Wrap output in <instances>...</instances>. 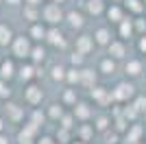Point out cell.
Here are the masks:
<instances>
[{
  "instance_id": "6da1fadb",
  "label": "cell",
  "mask_w": 146,
  "mask_h": 144,
  "mask_svg": "<svg viewBox=\"0 0 146 144\" xmlns=\"http://www.w3.org/2000/svg\"><path fill=\"white\" fill-rule=\"evenodd\" d=\"M137 94H140V92H137V87H135V83L131 79H122V81H118V83L111 87L113 105H127V103H131Z\"/></svg>"
},
{
  "instance_id": "7a4b0ae2",
  "label": "cell",
  "mask_w": 146,
  "mask_h": 144,
  "mask_svg": "<svg viewBox=\"0 0 146 144\" xmlns=\"http://www.w3.org/2000/svg\"><path fill=\"white\" fill-rule=\"evenodd\" d=\"M44 101H46V90L39 81L22 85V103L26 107H42Z\"/></svg>"
},
{
  "instance_id": "3957f363",
  "label": "cell",
  "mask_w": 146,
  "mask_h": 144,
  "mask_svg": "<svg viewBox=\"0 0 146 144\" xmlns=\"http://www.w3.org/2000/svg\"><path fill=\"white\" fill-rule=\"evenodd\" d=\"M63 20H66V9H63V5L50 2V0H46L42 5V22L46 24V26H61Z\"/></svg>"
},
{
  "instance_id": "277c9868",
  "label": "cell",
  "mask_w": 146,
  "mask_h": 144,
  "mask_svg": "<svg viewBox=\"0 0 146 144\" xmlns=\"http://www.w3.org/2000/svg\"><path fill=\"white\" fill-rule=\"evenodd\" d=\"M31 50H33V42L26 33H18L13 37L11 46H9V57H13L15 61H26L31 57Z\"/></svg>"
},
{
  "instance_id": "5b68a950",
  "label": "cell",
  "mask_w": 146,
  "mask_h": 144,
  "mask_svg": "<svg viewBox=\"0 0 146 144\" xmlns=\"http://www.w3.org/2000/svg\"><path fill=\"white\" fill-rule=\"evenodd\" d=\"M2 114H5L7 122L9 125H24V120H26V114H29V109L24 107V103H18V101H7L5 103V107H2Z\"/></svg>"
},
{
  "instance_id": "8992f818",
  "label": "cell",
  "mask_w": 146,
  "mask_h": 144,
  "mask_svg": "<svg viewBox=\"0 0 146 144\" xmlns=\"http://www.w3.org/2000/svg\"><path fill=\"white\" fill-rule=\"evenodd\" d=\"M87 20H90V18L85 15V11H83V9L70 7V9H66V20H63V24H66L72 33H81V31H85Z\"/></svg>"
},
{
  "instance_id": "52a82bcc",
  "label": "cell",
  "mask_w": 146,
  "mask_h": 144,
  "mask_svg": "<svg viewBox=\"0 0 146 144\" xmlns=\"http://www.w3.org/2000/svg\"><path fill=\"white\" fill-rule=\"evenodd\" d=\"M46 46L52 48V50H66L68 46H70V37H68V33L63 29H59V26H48V35H46Z\"/></svg>"
},
{
  "instance_id": "ba28073f",
  "label": "cell",
  "mask_w": 146,
  "mask_h": 144,
  "mask_svg": "<svg viewBox=\"0 0 146 144\" xmlns=\"http://www.w3.org/2000/svg\"><path fill=\"white\" fill-rule=\"evenodd\" d=\"M42 74H44V70H42L39 66H35V63H31L29 59L18 63V81H20L22 85L33 83V81H39V77H42Z\"/></svg>"
},
{
  "instance_id": "9c48e42d",
  "label": "cell",
  "mask_w": 146,
  "mask_h": 144,
  "mask_svg": "<svg viewBox=\"0 0 146 144\" xmlns=\"http://www.w3.org/2000/svg\"><path fill=\"white\" fill-rule=\"evenodd\" d=\"M72 50L74 53H81L83 57H90V55L96 50V44H94L92 33H85V31L76 33V35L72 37Z\"/></svg>"
},
{
  "instance_id": "30bf717a",
  "label": "cell",
  "mask_w": 146,
  "mask_h": 144,
  "mask_svg": "<svg viewBox=\"0 0 146 144\" xmlns=\"http://www.w3.org/2000/svg\"><path fill=\"white\" fill-rule=\"evenodd\" d=\"M70 111L74 114L76 122H92V118L96 116V105H94L90 98H81Z\"/></svg>"
},
{
  "instance_id": "8fae6325",
  "label": "cell",
  "mask_w": 146,
  "mask_h": 144,
  "mask_svg": "<svg viewBox=\"0 0 146 144\" xmlns=\"http://www.w3.org/2000/svg\"><path fill=\"white\" fill-rule=\"evenodd\" d=\"M92 37H94V44H96V48H107L113 39H116V31H113V26H109V24H98L96 29L92 31Z\"/></svg>"
},
{
  "instance_id": "7c38bea8",
  "label": "cell",
  "mask_w": 146,
  "mask_h": 144,
  "mask_svg": "<svg viewBox=\"0 0 146 144\" xmlns=\"http://www.w3.org/2000/svg\"><path fill=\"white\" fill-rule=\"evenodd\" d=\"M144 63H146V59H142V57H129L127 61H122L124 79H131V81H135V79L144 77Z\"/></svg>"
},
{
  "instance_id": "4fadbf2b",
  "label": "cell",
  "mask_w": 146,
  "mask_h": 144,
  "mask_svg": "<svg viewBox=\"0 0 146 144\" xmlns=\"http://www.w3.org/2000/svg\"><path fill=\"white\" fill-rule=\"evenodd\" d=\"M90 94V101L96 105V107H111L113 105V96H111V87H105V85H96L94 90L87 92Z\"/></svg>"
},
{
  "instance_id": "5bb4252c",
  "label": "cell",
  "mask_w": 146,
  "mask_h": 144,
  "mask_svg": "<svg viewBox=\"0 0 146 144\" xmlns=\"http://www.w3.org/2000/svg\"><path fill=\"white\" fill-rule=\"evenodd\" d=\"M105 50H107V57H111V59L118 61V63H120V61H127L129 57H131V55H129V42H124L120 37H116Z\"/></svg>"
},
{
  "instance_id": "9a60e30c",
  "label": "cell",
  "mask_w": 146,
  "mask_h": 144,
  "mask_svg": "<svg viewBox=\"0 0 146 144\" xmlns=\"http://www.w3.org/2000/svg\"><path fill=\"white\" fill-rule=\"evenodd\" d=\"M39 135H42V129H37V127L24 122V125H20L18 135H15V140H13V142H15V144H35Z\"/></svg>"
},
{
  "instance_id": "2e32d148",
  "label": "cell",
  "mask_w": 146,
  "mask_h": 144,
  "mask_svg": "<svg viewBox=\"0 0 146 144\" xmlns=\"http://www.w3.org/2000/svg\"><path fill=\"white\" fill-rule=\"evenodd\" d=\"M129 13L124 11V7H122V2H109L107 5V11H105V22L109 24V26H118V24L122 22V20L127 18Z\"/></svg>"
},
{
  "instance_id": "e0dca14e",
  "label": "cell",
  "mask_w": 146,
  "mask_h": 144,
  "mask_svg": "<svg viewBox=\"0 0 146 144\" xmlns=\"http://www.w3.org/2000/svg\"><path fill=\"white\" fill-rule=\"evenodd\" d=\"M98 70L96 68H87V66H83L81 68V81H79V87L81 90H85V92H90V90H94L98 85Z\"/></svg>"
},
{
  "instance_id": "ac0fdd59",
  "label": "cell",
  "mask_w": 146,
  "mask_h": 144,
  "mask_svg": "<svg viewBox=\"0 0 146 144\" xmlns=\"http://www.w3.org/2000/svg\"><path fill=\"white\" fill-rule=\"evenodd\" d=\"M18 63L20 61H15L13 57H5L2 63H0V79L13 83V81L18 79Z\"/></svg>"
},
{
  "instance_id": "d6986e66",
  "label": "cell",
  "mask_w": 146,
  "mask_h": 144,
  "mask_svg": "<svg viewBox=\"0 0 146 144\" xmlns=\"http://www.w3.org/2000/svg\"><path fill=\"white\" fill-rule=\"evenodd\" d=\"M107 5H109L107 0H85L81 9L85 11L87 18H103L107 11Z\"/></svg>"
},
{
  "instance_id": "ffe728a7",
  "label": "cell",
  "mask_w": 146,
  "mask_h": 144,
  "mask_svg": "<svg viewBox=\"0 0 146 144\" xmlns=\"http://www.w3.org/2000/svg\"><path fill=\"white\" fill-rule=\"evenodd\" d=\"M113 31H116V37H120V39H124V42H131V39H135L133 18H131V15H127V18H124L120 24H118V26H113Z\"/></svg>"
},
{
  "instance_id": "44dd1931",
  "label": "cell",
  "mask_w": 146,
  "mask_h": 144,
  "mask_svg": "<svg viewBox=\"0 0 146 144\" xmlns=\"http://www.w3.org/2000/svg\"><path fill=\"white\" fill-rule=\"evenodd\" d=\"M26 35L31 37L33 44H44L46 42V35H48V26L44 22H33L26 26Z\"/></svg>"
},
{
  "instance_id": "7402d4cb",
  "label": "cell",
  "mask_w": 146,
  "mask_h": 144,
  "mask_svg": "<svg viewBox=\"0 0 146 144\" xmlns=\"http://www.w3.org/2000/svg\"><path fill=\"white\" fill-rule=\"evenodd\" d=\"M144 135H146V125L133 122V125L127 129V133H124V142L127 144H142Z\"/></svg>"
},
{
  "instance_id": "603a6c76",
  "label": "cell",
  "mask_w": 146,
  "mask_h": 144,
  "mask_svg": "<svg viewBox=\"0 0 146 144\" xmlns=\"http://www.w3.org/2000/svg\"><path fill=\"white\" fill-rule=\"evenodd\" d=\"M48 57H50V48L46 46V44H33V50H31V57H29L31 63H35V66L42 68L44 63L48 61Z\"/></svg>"
},
{
  "instance_id": "cb8c5ba5",
  "label": "cell",
  "mask_w": 146,
  "mask_h": 144,
  "mask_svg": "<svg viewBox=\"0 0 146 144\" xmlns=\"http://www.w3.org/2000/svg\"><path fill=\"white\" fill-rule=\"evenodd\" d=\"M96 70H98V74H100V77H113V74L120 70V63L105 55V57H100V59H98Z\"/></svg>"
},
{
  "instance_id": "d4e9b609",
  "label": "cell",
  "mask_w": 146,
  "mask_h": 144,
  "mask_svg": "<svg viewBox=\"0 0 146 144\" xmlns=\"http://www.w3.org/2000/svg\"><path fill=\"white\" fill-rule=\"evenodd\" d=\"M79 101H81L79 87H70V85H66V87L61 90V94H59V103H61L66 109H72Z\"/></svg>"
},
{
  "instance_id": "484cf974",
  "label": "cell",
  "mask_w": 146,
  "mask_h": 144,
  "mask_svg": "<svg viewBox=\"0 0 146 144\" xmlns=\"http://www.w3.org/2000/svg\"><path fill=\"white\" fill-rule=\"evenodd\" d=\"M74 138L76 140H83V142H92L96 138V129L92 122H79L76 129H74Z\"/></svg>"
},
{
  "instance_id": "4316f807",
  "label": "cell",
  "mask_w": 146,
  "mask_h": 144,
  "mask_svg": "<svg viewBox=\"0 0 146 144\" xmlns=\"http://www.w3.org/2000/svg\"><path fill=\"white\" fill-rule=\"evenodd\" d=\"M44 111H46V118H48V122H55V125H57V122L61 120V116L66 114L68 109L63 107L59 101H52V103H48V105L44 107Z\"/></svg>"
},
{
  "instance_id": "83f0119b",
  "label": "cell",
  "mask_w": 146,
  "mask_h": 144,
  "mask_svg": "<svg viewBox=\"0 0 146 144\" xmlns=\"http://www.w3.org/2000/svg\"><path fill=\"white\" fill-rule=\"evenodd\" d=\"M66 72H68V63L66 61H55L52 66L48 68V79L55 81V83H66Z\"/></svg>"
},
{
  "instance_id": "f1b7e54d",
  "label": "cell",
  "mask_w": 146,
  "mask_h": 144,
  "mask_svg": "<svg viewBox=\"0 0 146 144\" xmlns=\"http://www.w3.org/2000/svg\"><path fill=\"white\" fill-rule=\"evenodd\" d=\"M92 125H94L96 133L100 135L103 131L111 129V114H109V111H96V116L92 118Z\"/></svg>"
},
{
  "instance_id": "f546056e",
  "label": "cell",
  "mask_w": 146,
  "mask_h": 144,
  "mask_svg": "<svg viewBox=\"0 0 146 144\" xmlns=\"http://www.w3.org/2000/svg\"><path fill=\"white\" fill-rule=\"evenodd\" d=\"M15 35H18V33H15V29H13L9 22H0V48H7V50H9V46H11Z\"/></svg>"
},
{
  "instance_id": "4dcf8cb0",
  "label": "cell",
  "mask_w": 146,
  "mask_h": 144,
  "mask_svg": "<svg viewBox=\"0 0 146 144\" xmlns=\"http://www.w3.org/2000/svg\"><path fill=\"white\" fill-rule=\"evenodd\" d=\"M122 7H124V11H127L129 15H131V18L144 15V11H146L144 0H122Z\"/></svg>"
},
{
  "instance_id": "1f68e13d",
  "label": "cell",
  "mask_w": 146,
  "mask_h": 144,
  "mask_svg": "<svg viewBox=\"0 0 146 144\" xmlns=\"http://www.w3.org/2000/svg\"><path fill=\"white\" fill-rule=\"evenodd\" d=\"M22 18L26 20V24H33V22H42V7H33V5H24L20 9Z\"/></svg>"
},
{
  "instance_id": "d6a6232c",
  "label": "cell",
  "mask_w": 146,
  "mask_h": 144,
  "mask_svg": "<svg viewBox=\"0 0 146 144\" xmlns=\"http://www.w3.org/2000/svg\"><path fill=\"white\" fill-rule=\"evenodd\" d=\"M55 140L59 144H70L74 140V131L72 129H66V127H59L57 125V129H55Z\"/></svg>"
},
{
  "instance_id": "836d02e7",
  "label": "cell",
  "mask_w": 146,
  "mask_h": 144,
  "mask_svg": "<svg viewBox=\"0 0 146 144\" xmlns=\"http://www.w3.org/2000/svg\"><path fill=\"white\" fill-rule=\"evenodd\" d=\"M13 98V85L9 83V81H2L0 79V101L7 103V101H11Z\"/></svg>"
},
{
  "instance_id": "e575fe53",
  "label": "cell",
  "mask_w": 146,
  "mask_h": 144,
  "mask_svg": "<svg viewBox=\"0 0 146 144\" xmlns=\"http://www.w3.org/2000/svg\"><path fill=\"white\" fill-rule=\"evenodd\" d=\"M85 61H87V57H83L81 53H74V50H72V53L68 55L66 63H68V66H72V68H83V66H85Z\"/></svg>"
},
{
  "instance_id": "d590c367",
  "label": "cell",
  "mask_w": 146,
  "mask_h": 144,
  "mask_svg": "<svg viewBox=\"0 0 146 144\" xmlns=\"http://www.w3.org/2000/svg\"><path fill=\"white\" fill-rule=\"evenodd\" d=\"M133 26H135V37L137 35H146V18L144 15L133 18Z\"/></svg>"
},
{
  "instance_id": "8d00e7d4",
  "label": "cell",
  "mask_w": 146,
  "mask_h": 144,
  "mask_svg": "<svg viewBox=\"0 0 146 144\" xmlns=\"http://www.w3.org/2000/svg\"><path fill=\"white\" fill-rule=\"evenodd\" d=\"M135 53L142 59H146V35H137L135 37Z\"/></svg>"
},
{
  "instance_id": "74e56055",
  "label": "cell",
  "mask_w": 146,
  "mask_h": 144,
  "mask_svg": "<svg viewBox=\"0 0 146 144\" xmlns=\"http://www.w3.org/2000/svg\"><path fill=\"white\" fill-rule=\"evenodd\" d=\"M131 105H133V107L140 111V116H142L146 111V94H137L133 101H131Z\"/></svg>"
},
{
  "instance_id": "f35d334b",
  "label": "cell",
  "mask_w": 146,
  "mask_h": 144,
  "mask_svg": "<svg viewBox=\"0 0 146 144\" xmlns=\"http://www.w3.org/2000/svg\"><path fill=\"white\" fill-rule=\"evenodd\" d=\"M2 7H9V9H22L24 7V0H5Z\"/></svg>"
},
{
  "instance_id": "ab89813d",
  "label": "cell",
  "mask_w": 146,
  "mask_h": 144,
  "mask_svg": "<svg viewBox=\"0 0 146 144\" xmlns=\"http://www.w3.org/2000/svg\"><path fill=\"white\" fill-rule=\"evenodd\" d=\"M7 125H9V122H7L5 114H2V111H0V133H7Z\"/></svg>"
},
{
  "instance_id": "60d3db41",
  "label": "cell",
  "mask_w": 146,
  "mask_h": 144,
  "mask_svg": "<svg viewBox=\"0 0 146 144\" xmlns=\"http://www.w3.org/2000/svg\"><path fill=\"white\" fill-rule=\"evenodd\" d=\"M0 144H15V142H13L7 133H0Z\"/></svg>"
},
{
  "instance_id": "b9f144b4",
  "label": "cell",
  "mask_w": 146,
  "mask_h": 144,
  "mask_svg": "<svg viewBox=\"0 0 146 144\" xmlns=\"http://www.w3.org/2000/svg\"><path fill=\"white\" fill-rule=\"evenodd\" d=\"M46 0H24V5H33V7H42Z\"/></svg>"
},
{
  "instance_id": "7bdbcfd3",
  "label": "cell",
  "mask_w": 146,
  "mask_h": 144,
  "mask_svg": "<svg viewBox=\"0 0 146 144\" xmlns=\"http://www.w3.org/2000/svg\"><path fill=\"white\" fill-rule=\"evenodd\" d=\"M70 144H90V142H83V140H76V138H74V140H72Z\"/></svg>"
},
{
  "instance_id": "ee69618b",
  "label": "cell",
  "mask_w": 146,
  "mask_h": 144,
  "mask_svg": "<svg viewBox=\"0 0 146 144\" xmlns=\"http://www.w3.org/2000/svg\"><path fill=\"white\" fill-rule=\"evenodd\" d=\"M0 22H5V13H2V7H0Z\"/></svg>"
},
{
  "instance_id": "f6af8a7d",
  "label": "cell",
  "mask_w": 146,
  "mask_h": 144,
  "mask_svg": "<svg viewBox=\"0 0 146 144\" xmlns=\"http://www.w3.org/2000/svg\"><path fill=\"white\" fill-rule=\"evenodd\" d=\"M2 59H5V55H2V53H0V63H2Z\"/></svg>"
},
{
  "instance_id": "bcb514c9",
  "label": "cell",
  "mask_w": 146,
  "mask_h": 144,
  "mask_svg": "<svg viewBox=\"0 0 146 144\" xmlns=\"http://www.w3.org/2000/svg\"><path fill=\"white\" fill-rule=\"evenodd\" d=\"M107 2H122V0H107Z\"/></svg>"
},
{
  "instance_id": "7dc6e473",
  "label": "cell",
  "mask_w": 146,
  "mask_h": 144,
  "mask_svg": "<svg viewBox=\"0 0 146 144\" xmlns=\"http://www.w3.org/2000/svg\"><path fill=\"white\" fill-rule=\"evenodd\" d=\"M142 116H144V122H146V111H144V114H142Z\"/></svg>"
},
{
  "instance_id": "c3c4849f",
  "label": "cell",
  "mask_w": 146,
  "mask_h": 144,
  "mask_svg": "<svg viewBox=\"0 0 146 144\" xmlns=\"http://www.w3.org/2000/svg\"><path fill=\"white\" fill-rule=\"evenodd\" d=\"M2 5H5V0H0V7H2Z\"/></svg>"
},
{
  "instance_id": "681fc988",
  "label": "cell",
  "mask_w": 146,
  "mask_h": 144,
  "mask_svg": "<svg viewBox=\"0 0 146 144\" xmlns=\"http://www.w3.org/2000/svg\"><path fill=\"white\" fill-rule=\"evenodd\" d=\"M144 74H146V63H144Z\"/></svg>"
},
{
  "instance_id": "f907efd6",
  "label": "cell",
  "mask_w": 146,
  "mask_h": 144,
  "mask_svg": "<svg viewBox=\"0 0 146 144\" xmlns=\"http://www.w3.org/2000/svg\"><path fill=\"white\" fill-rule=\"evenodd\" d=\"M144 18H146V11H144Z\"/></svg>"
},
{
  "instance_id": "816d5d0a",
  "label": "cell",
  "mask_w": 146,
  "mask_h": 144,
  "mask_svg": "<svg viewBox=\"0 0 146 144\" xmlns=\"http://www.w3.org/2000/svg\"><path fill=\"white\" fill-rule=\"evenodd\" d=\"M144 5H146V0H144Z\"/></svg>"
}]
</instances>
